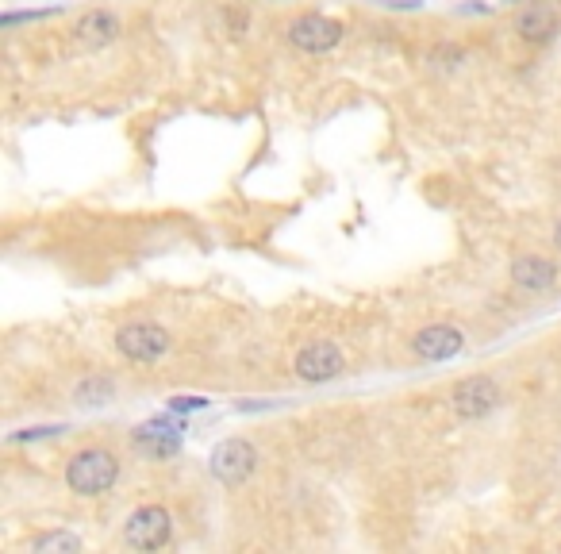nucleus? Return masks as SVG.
<instances>
[{"label": "nucleus", "instance_id": "f3484780", "mask_svg": "<svg viewBox=\"0 0 561 554\" xmlns=\"http://www.w3.org/2000/svg\"><path fill=\"white\" fill-rule=\"evenodd\" d=\"M173 408H204V401L200 397H189V401L185 397H173Z\"/></svg>", "mask_w": 561, "mask_h": 554}, {"label": "nucleus", "instance_id": "20e7f679", "mask_svg": "<svg viewBox=\"0 0 561 554\" xmlns=\"http://www.w3.org/2000/svg\"><path fill=\"white\" fill-rule=\"evenodd\" d=\"M170 331L162 328V324H150V320H131V324H123L116 331V351L123 358H131V362H158V358H166L170 351Z\"/></svg>", "mask_w": 561, "mask_h": 554}, {"label": "nucleus", "instance_id": "ddd939ff", "mask_svg": "<svg viewBox=\"0 0 561 554\" xmlns=\"http://www.w3.org/2000/svg\"><path fill=\"white\" fill-rule=\"evenodd\" d=\"M135 443H143V447L154 454H166L177 447V431L166 428V424H147V428L135 431Z\"/></svg>", "mask_w": 561, "mask_h": 554}, {"label": "nucleus", "instance_id": "9d476101", "mask_svg": "<svg viewBox=\"0 0 561 554\" xmlns=\"http://www.w3.org/2000/svg\"><path fill=\"white\" fill-rule=\"evenodd\" d=\"M515 289L523 293H550L558 285V262H550L546 254H515L512 270H508Z\"/></svg>", "mask_w": 561, "mask_h": 554}, {"label": "nucleus", "instance_id": "7ed1b4c3", "mask_svg": "<svg viewBox=\"0 0 561 554\" xmlns=\"http://www.w3.org/2000/svg\"><path fill=\"white\" fill-rule=\"evenodd\" d=\"M173 535V520L170 512L162 508V504H143V508H135L131 516H127V524H123V543L131 547V551H162L166 543H170Z\"/></svg>", "mask_w": 561, "mask_h": 554}, {"label": "nucleus", "instance_id": "423d86ee", "mask_svg": "<svg viewBox=\"0 0 561 554\" xmlns=\"http://www.w3.org/2000/svg\"><path fill=\"white\" fill-rule=\"evenodd\" d=\"M450 408L462 420H485L500 408V385L488 374H469L450 389Z\"/></svg>", "mask_w": 561, "mask_h": 554}, {"label": "nucleus", "instance_id": "9b49d317", "mask_svg": "<svg viewBox=\"0 0 561 554\" xmlns=\"http://www.w3.org/2000/svg\"><path fill=\"white\" fill-rule=\"evenodd\" d=\"M558 27H561V16L550 4H531V8H523L515 16V35L523 43H531V47H546L550 39H558Z\"/></svg>", "mask_w": 561, "mask_h": 554}, {"label": "nucleus", "instance_id": "f257e3e1", "mask_svg": "<svg viewBox=\"0 0 561 554\" xmlns=\"http://www.w3.org/2000/svg\"><path fill=\"white\" fill-rule=\"evenodd\" d=\"M120 481V462L108 447H85L66 462V485L77 497H104Z\"/></svg>", "mask_w": 561, "mask_h": 554}, {"label": "nucleus", "instance_id": "dca6fc26", "mask_svg": "<svg viewBox=\"0 0 561 554\" xmlns=\"http://www.w3.org/2000/svg\"><path fill=\"white\" fill-rule=\"evenodd\" d=\"M227 27H231L235 39H243L246 31H250V16H246V12H235V8H227Z\"/></svg>", "mask_w": 561, "mask_h": 554}, {"label": "nucleus", "instance_id": "4468645a", "mask_svg": "<svg viewBox=\"0 0 561 554\" xmlns=\"http://www.w3.org/2000/svg\"><path fill=\"white\" fill-rule=\"evenodd\" d=\"M81 404H108L112 401V381L108 378H85L74 393Z\"/></svg>", "mask_w": 561, "mask_h": 554}, {"label": "nucleus", "instance_id": "2eb2a0df", "mask_svg": "<svg viewBox=\"0 0 561 554\" xmlns=\"http://www.w3.org/2000/svg\"><path fill=\"white\" fill-rule=\"evenodd\" d=\"M431 62H435V66H462L465 51L462 47H439V51L431 54Z\"/></svg>", "mask_w": 561, "mask_h": 554}, {"label": "nucleus", "instance_id": "a211bd4d", "mask_svg": "<svg viewBox=\"0 0 561 554\" xmlns=\"http://www.w3.org/2000/svg\"><path fill=\"white\" fill-rule=\"evenodd\" d=\"M554 243H558V247H561V220H558V224H554Z\"/></svg>", "mask_w": 561, "mask_h": 554}, {"label": "nucleus", "instance_id": "f8f14e48", "mask_svg": "<svg viewBox=\"0 0 561 554\" xmlns=\"http://www.w3.org/2000/svg\"><path fill=\"white\" fill-rule=\"evenodd\" d=\"M27 551L31 554H77L81 551V539L70 535V531H43V535H35V539L27 543Z\"/></svg>", "mask_w": 561, "mask_h": 554}, {"label": "nucleus", "instance_id": "39448f33", "mask_svg": "<svg viewBox=\"0 0 561 554\" xmlns=\"http://www.w3.org/2000/svg\"><path fill=\"white\" fill-rule=\"evenodd\" d=\"M258 447L250 439H223L220 447L208 458V470L212 478L223 485H246V481L258 474Z\"/></svg>", "mask_w": 561, "mask_h": 554}, {"label": "nucleus", "instance_id": "0eeeda50", "mask_svg": "<svg viewBox=\"0 0 561 554\" xmlns=\"http://www.w3.org/2000/svg\"><path fill=\"white\" fill-rule=\"evenodd\" d=\"M342 366H346V358H342L339 343H331V339H312L308 347H300V354H296L293 362L296 378L308 381V385L335 381L342 374Z\"/></svg>", "mask_w": 561, "mask_h": 554}, {"label": "nucleus", "instance_id": "6e6552de", "mask_svg": "<svg viewBox=\"0 0 561 554\" xmlns=\"http://www.w3.org/2000/svg\"><path fill=\"white\" fill-rule=\"evenodd\" d=\"M465 351V335L454 324H431L412 335V354L419 362H450Z\"/></svg>", "mask_w": 561, "mask_h": 554}, {"label": "nucleus", "instance_id": "1a4fd4ad", "mask_svg": "<svg viewBox=\"0 0 561 554\" xmlns=\"http://www.w3.org/2000/svg\"><path fill=\"white\" fill-rule=\"evenodd\" d=\"M120 35H123L120 16L108 12V8H93V12H85L74 24L77 51H104V47H112Z\"/></svg>", "mask_w": 561, "mask_h": 554}, {"label": "nucleus", "instance_id": "f03ea898", "mask_svg": "<svg viewBox=\"0 0 561 554\" xmlns=\"http://www.w3.org/2000/svg\"><path fill=\"white\" fill-rule=\"evenodd\" d=\"M346 35V27L331 16H319V12H300L285 24V39L289 47H296L300 54H327L335 51Z\"/></svg>", "mask_w": 561, "mask_h": 554}]
</instances>
